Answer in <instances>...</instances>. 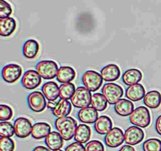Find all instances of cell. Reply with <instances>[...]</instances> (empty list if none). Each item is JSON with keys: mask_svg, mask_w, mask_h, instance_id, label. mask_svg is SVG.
Instances as JSON below:
<instances>
[{"mask_svg": "<svg viewBox=\"0 0 161 151\" xmlns=\"http://www.w3.org/2000/svg\"><path fill=\"white\" fill-rule=\"evenodd\" d=\"M32 151H50V149L48 147H45V146H36V148L33 149Z\"/></svg>", "mask_w": 161, "mask_h": 151, "instance_id": "f35d334b", "label": "cell"}, {"mask_svg": "<svg viewBox=\"0 0 161 151\" xmlns=\"http://www.w3.org/2000/svg\"><path fill=\"white\" fill-rule=\"evenodd\" d=\"M105 143L110 148H116L125 142L124 133L119 127H113L105 135Z\"/></svg>", "mask_w": 161, "mask_h": 151, "instance_id": "8fae6325", "label": "cell"}, {"mask_svg": "<svg viewBox=\"0 0 161 151\" xmlns=\"http://www.w3.org/2000/svg\"><path fill=\"white\" fill-rule=\"evenodd\" d=\"M91 136V127L88 125L84 124H81L78 125L76 130H75V135H74V139L75 142L84 144L87 143Z\"/></svg>", "mask_w": 161, "mask_h": 151, "instance_id": "d4e9b609", "label": "cell"}, {"mask_svg": "<svg viewBox=\"0 0 161 151\" xmlns=\"http://www.w3.org/2000/svg\"><path fill=\"white\" fill-rule=\"evenodd\" d=\"M14 141L8 137H1L0 138V151H14Z\"/></svg>", "mask_w": 161, "mask_h": 151, "instance_id": "1f68e13d", "label": "cell"}, {"mask_svg": "<svg viewBox=\"0 0 161 151\" xmlns=\"http://www.w3.org/2000/svg\"><path fill=\"white\" fill-rule=\"evenodd\" d=\"M142 79V73L139 69H127L122 76L123 82L127 86L137 84Z\"/></svg>", "mask_w": 161, "mask_h": 151, "instance_id": "7402d4cb", "label": "cell"}, {"mask_svg": "<svg viewBox=\"0 0 161 151\" xmlns=\"http://www.w3.org/2000/svg\"><path fill=\"white\" fill-rule=\"evenodd\" d=\"M39 51V44L35 39L25 41L23 46V54L28 59H33L38 55Z\"/></svg>", "mask_w": 161, "mask_h": 151, "instance_id": "484cf974", "label": "cell"}, {"mask_svg": "<svg viewBox=\"0 0 161 151\" xmlns=\"http://www.w3.org/2000/svg\"><path fill=\"white\" fill-rule=\"evenodd\" d=\"M15 134L14 126L8 121H1L0 123V136L11 138Z\"/></svg>", "mask_w": 161, "mask_h": 151, "instance_id": "4dcf8cb0", "label": "cell"}, {"mask_svg": "<svg viewBox=\"0 0 161 151\" xmlns=\"http://www.w3.org/2000/svg\"><path fill=\"white\" fill-rule=\"evenodd\" d=\"M91 105L97 111H104L107 108L108 101L101 93H94V94H92Z\"/></svg>", "mask_w": 161, "mask_h": 151, "instance_id": "83f0119b", "label": "cell"}, {"mask_svg": "<svg viewBox=\"0 0 161 151\" xmlns=\"http://www.w3.org/2000/svg\"><path fill=\"white\" fill-rule=\"evenodd\" d=\"M36 69L44 80H52L57 77L59 69L58 64L55 61L51 60H44L39 61L36 64Z\"/></svg>", "mask_w": 161, "mask_h": 151, "instance_id": "277c9868", "label": "cell"}, {"mask_svg": "<svg viewBox=\"0 0 161 151\" xmlns=\"http://www.w3.org/2000/svg\"><path fill=\"white\" fill-rule=\"evenodd\" d=\"M50 131H51V127L47 123H36L32 127L31 136L35 139H42L47 138V135L50 133Z\"/></svg>", "mask_w": 161, "mask_h": 151, "instance_id": "603a6c76", "label": "cell"}, {"mask_svg": "<svg viewBox=\"0 0 161 151\" xmlns=\"http://www.w3.org/2000/svg\"><path fill=\"white\" fill-rule=\"evenodd\" d=\"M42 92L48 101H55L60 97V87L56 82H47L42 85Z\"/></svg>", "mask_w": 161, "mask_h": 151, "instance_id": "9a60e30c", "label": "cell"}, {"mask_svg": "<svg viewBox=\"0 0 161 151\" xmlns=\"http://www.w3.org/2000/svg\"><path fill=\"white\" fill-rule=\"evenodd\" d=\"M143 102L150 109L158 108L161 104V94L157 91H151L145 95Z\"/></svg>", "mask_w": 161, "mask_h": 151, "instance_id": "4316f807", "label": "cell"}, {"mask_svg": "<svg viewBox=\"0 0 161 151\" xmlns=\"http://www.w3.org/2000/svg\"><path fill=\"white\" fill-rule=\"evenodd\" d=\"M42 77L36 70L30 69L26 71L21 79V84L25 89L34 90L40 85Z\"/></svg>", "mask_w": 161, "mask_h": 151, "instance_id": "30bf717a", "label": "cell"}, {"mask_svg": "<svg viewBox=\"0 0 161 151\" xmlns=\"http://www.w3.org/2000/svg\"><path fill=\"white\" fill-rule=\"evenodd\" d=\"M146 94V89L140 83L129 86L126 90V97L132 102H138L144 98Z\"/></svg>", "mask_w": 161, "mask_h": 151, "instance_id": "5bb4252c", "label": "cell"}, {"mask_svg": "<svg viewBox=\"0 0 161 151\" xmlns=\"http://www.w3.org/2000/svg\"><path fill=\"white\" fill-rule=\"evenodd\" d=\"M45 143L47 147L52 151L61 149L64 145V138L59 132L52 131L45 138Z\"/></svg>", "mask_w": 161, "mask_h": 151, "instance_id": "ac0fdd59", "label": "cell"}, {"mask_svg": "<svg viewBox=\"0 0 161 151\" xmlns=\"http://www.w3.org/2000/svg\"><path fill=\"white\" fill-rule=\"evenodd\" d=\"M119 151H135V148L133 147V146H130V145H125V146H123Z\"/></svg>", "mask_w": 161, "mask_h": 151, "instance_id": "74e56055", "label": "cell"}, {"mask_svg": "<svg viewBox=\"0 0 161 151\" xmlns=\"http://www.w3.org/2000/svg\"><path fill=\"white\" fill-rule=\"evenodd\" d=\"M54 151H63V150H61V149H58V150H54Z\"/></svg>", "mask_w": 161, "mask_h": 151, "instance_id": "60d3db41", "label": "cell"}, {"mask_svg": "<svg viewBox=\"0 0 161 151\" xmlns=\"http://www.w3.org/2000/svg\"><path fill=\"white\" fill-rule=\"evenodd\" d=\"M75 91V87L72 83H62L60 86V98L64 100H69L72 98Z\"/></svg>", "mask_w": 161, "mask_h": 151, "instance_id": "f1b7e54d", "label": "cell"}, {"mask_svg": "<svg viewBox=\"0 0 161 151\" xmlns=\"http://www.w3.org/2000/svg\"><path fill=\"white\" fill-rule=\"evenodd\" d=\"M85 149L86 151H105V147L99 140H92L86 143Z\"/></svg>", "mask_w": 161, "mask_h": 151, "instance_id": "e575fe53", "label": "cell"}, {"mask_svg": "<svg viewBox=\"0 0 161 151\" xmlns=\"http://www.w3.org/2000/svg\"><path fill=\"white\" fill-rule=\"evenodd\" d=\"M77 127L76 120L71 116L58 118L55 120V127L65 141L73 138Z\"/></svg>", "mask_w": 161, "mask_h": 151, "instance_id": "6da1fadb", "label": "cell"}, {"mask_svg": "<svg viewBox=\"0 0 161 151\" xmlns=\"http://www.w3.org/2000/svg\"><path fill=\"white\" fill-rule=\"evenodd\" d=\"M91 91L85 87H79L75 89V93L71 98L72 104L78 109H83L88 107L91 104Z\"/></svg>", "mask_w": 161, "mask_h": 151, "instance_id": "3957f363", "label": "cell"}, {"mask_svg": "<svg viewBox=\"0 0 161 151\" xmlns=\"http://www.w3.org/2000/svg\"><path fill=\"white\" fill-rule=\"evenodd\" d=\"M14 130L16 136L20 138H25L31 135L33 125L30 120L25 117H18L14 120Z\"/></svg>", "mask_w": 161, "mask_h": 151, "instance_id": "9c48e42d", "label": "cell"}, {"mask_svg": "<svg viewBox=\"0 0 161 151\" xmlns=\"http://www.w3.org/2000/svg\"><path fill=\"white\" fill-rule=\"evenodd\" d=\"M75 71L70 66H62L58 69L57 80L61 83H71L75 78Z\"/></svg>", "mask_w": 161, "mask_h": 151, "instance_id": "cb8c5ba5", "label": "cell"}, {"mask_svg": "<svg viewBox=\"0 0 161 151\" xmlns=\"http://www.w3.org/2000/svg\"><path fill=\"white\" fill-rule=\"evenodd\" d=\"M56 104L57 102H55V101H49V102L47 103V107H48L49 109H51L52 110L55 107Z\"/></svg>", "mask_w": 161, "mask_h": 151, "instance_id": "ab89813d", "label": "cell"}, {"mask_svg": "<svg viewBox=\"0 0 161 151\" xmlns=\"http://www.w3.org/2000/svg\"><path fill=\"white\" fill-rule=\"evenodd\" d=\"M82 82L85 87L91 91H96L101 87L103 83L102 75L94 70L86 71L82 76Z\"/></svg>", "mask_w": 161, "mask_h": 151, "instance_id": "8992f818", "label": "cell"}, {"mask_svg": "<svg viewBox=\"0 0 161 151\" xmlns=\"http://www.w3.org/2000/svg\"><path fill=\"white\" fill-rule=\"evenodd\" d=\"M46 97L40 91H34L28 94V107L31 111L35 113H41L47 107V103Z\"/></svg>", "mask_w": 161, "mask_h": 151, "instance_id": "52a82bcc", "label": "cell"}, {"mask_svg": "<svg viewBox=\"0 0 161 151\" xmlns=\"http://www.w3.org/2000/svg\"><path fill=\"white\" fill-rule=\"evenodd\" d=\"M102 93L105 97L108 103L113 105L116 104L124 95V90L115 83H107L102 88Z\"/></svg>", "mask_w": 161, "mask_h": 151, "instance_id": "5b68a950", "label": "cell"}, {"mask_svg": "<svg viewBox=\"0 0 161 151\" xmlns=\"http://www.w3.org/2000/svg\"><path fill=\"white\" fill-rule=\"evenodd\" d=\"M156 131L159 135H161V115L157 117V120H156Z\"/></svg>", "mask_w": 161, "mask_h": 151, "instance_id": "8d00e7d4", "label": "cell"}, {"mask_svg": "<svg viewBox=\"0 0 161 151\" xmlns=\"http://www.w3.org/2000/svg\"><path fill=\"white\" fill-rule=\"evenodd\" d=\"M101 75L103 78V80L111 83L116 81L119 78L121 72L118 65L115 64H110L102 68L101 70Z\"/></svg>", "mask_w": 161, "mask_h": 151, "instance_id": "4fadbf2b", "label": "cell"}, {"mask_svg": "<svg viewBox=\"0 0 161 151\" xmlns=\"http://www.w3.org/2000/svg\"><path fill=\"white\" fill-rule=\"evenodd\" d=\"M71 111H72V103L68 100L60 99L57 102L54 108L52 109V113L56 117L61 118L68 116Z\"/></svg>", "mask_w": 161, "mask_h": 151, "instance_id": "d6986e66", "label": "cell"}, {"mask_svg": "<svg viewBox=\"0 0 161 151\" xmlns=\"http://www.w3.org/2000/svg\"><path fill=\"white\" fill-rule=\"evenodd\" d=\"M12 13L13 9L10 4L5 0H0V17H9Z\"/></svg>", "mask_w": 161, "mask_h": 151, "instance_id": "836d02e7", "label": "cell"}, {"mask_svg": "<svg viewBox=\"0 0 161 151\" xmlns=\"http://www.w3.org/2000/svg\"><path fill=\"white\" fill-rule=\"evenodd\" d=\"M17 28V22L13 17H4L0 19V36L8 37L11 36Z\"/></svg>", "mask_w": 161, "mask_h": 151, "instance_id": "e0dca14e", "label": "cell"}, {"mask_svg": "<svg viewBox=\"0 0 161 151\" xmlns=\"http://www.w3.org/2000/svg\"><path fill=\"white\" fill-rule=\"evenodd\" d=\"M143 151H161V140L152 138L146 140L142 145Z\"/></svg>", "mask_w": 161, "mask_h": 151, "instance_id": "f546056e", "label": "cell"}, {"mask_svg": "<svg viewBox=\"0 0 161 151\" xmlns=\"http://www.w3.org/2000/svg\"><path fill=\"white\" fill-rule=\"evenodd\" d=\"M134 104L131 101L126 98H121L115 104L114 110L118 115L121 116H130L134 111Z\"/></svg>", "mask_w": 161, "mask_h": 151, "instance_id": "44dd1931", "label": "cell"}, {"mask_svg": "<svg viewBox=\"0 0 161 151\" xmlns=\"http://www.w3.org/2000/svg\"><path fill=\"white\" fill-rule=\"evenodd\" d=\"M13 109L7 105H0V120L8 121L13 117Z\"/></svg>", "mask_w": 161, "mask_h": 151, "instance_id": "d6a6232c", "label": "cell"}, {"mask_svg": "<svg viewBox=\"0 0 161 151\" xmlns=\"http://www.w3.org/2000/svg\"><path fill=\"white\" fill-rule=\"evenodd\" d=\"M113 129V121L108 116H101L94 123V130L100 135H106Z\"/></svg>", "mask_w": 161, "mask_h": 151, "instance_id": "ffe728a7", "label": "cell"}, {"mask_svg": "<svg viewBox=\"0 0 161 151\" xmlns=\"http://www.w3.org/2000/svg\"><path fill=\"white\" fill-rule=\"evenodd\" d=\"M129 120L133 125L139 127H147L151 123V115L148 108L139 106L129 116Z\"/></svg>", "mask_w": 161, "mask_h": 151, "instance_id": "7a4b0ae2", "label": "cell"}, {"mask_svg": "<svg viewBox=\"0 0 161 151\" xmlns=\"http://www.w3.org/2000/svg\"><path fill=\"white\" fill-rule=\"evenodd\" d=\"M145 133L141 127L138 126H131L124 132V138L127 145L135 146L144 139Z\"/></svg>", "mask_w": 161, "mask_h": 151, "instance_id": "7c38bea8", "label": "cell"}, {"mask_svg": "<svg viewBox=\"0 0 161 151\" xmlns=\"http://www.w3.org/2000/svg\"><path fill=\"white\" fill-rule=\"evenodd\" d=\"M64 151H86V149H85V146L82 143L75 142V143L69 145L65 148Z\"/></svg>", "mask_w": 161, "mask_h": 151, "instance_id": "d590c367", "label": "cell"}, {"mask_svg": "<svg viewBox=\"0 0 161 151\" xmlns=\"http://www.w3.org/2000/svg\"><path fill=\"white\" fill-rule=\"evenodd\" d=\"M78 118L84 124H94L98 118L97 111L94 107H86L78 112Z\"/></svg>", "mask_w": 161, "mask_h": 151, "instance_id": "2e32d148", "label": "cell"}, {"mask_svg": "<svg viewBox=\"0 0 161 151\" xmlns=\"http://www.w3.org/2000/svg\"><path fill=\"white\" fill-rule=\"evenodd\" d=\"M22 75V68L19 64H9L2 69V77L8 83H14L20 79Z\"/></svg>", "mask_w": 161, "mask_h": 151, "instance_id": "ba28073f", "label": "cell"}]
</instances>
